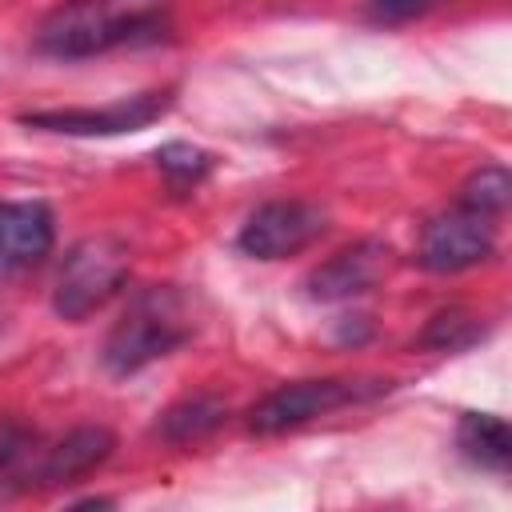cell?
Returning <instances> with one entry per match:
<instances>
[{
    "mask_svg": "<svg viewBox=\"0 0 512 512\" xmlns=\"http://www.w3.org/2000/svg\"><path fill=\"white\" fill-rule=\"evenodd\" d=\"M392 264H396V256L384 240H360V244L336 252L332 260H324L320 268H312L304 288L312 300H328V304L352 300V296L372 292L392 272Z\"/></svg>",
    "mask_w": 512,
    "mask_h": 512,
    "instance_id": "obj_8",
    "label": "cell"
},
{
    "mask_svg": "<svg viewBox=\"0 0 512 512\" xmlns=\"http://www.w3.org/2000/svg\"><path fill=\"white\" fill-rule=\"evenodd\" d=\"M132 252L120 236H84L68 248L56 284H52V312L60 320H88L100 312L128 280Z\"/></svg>",
    "mask_w": 512,
    "mask_h": 512,
    "instance_id": "obj_3",
    "label": "cell"
},
{
    "mask_svg": "<svg viewBox=\"0 0 512 512\" xmlns=\"http://www.w3.org/2000/svg\"><path fill=\"white\" fill-rule=\"evenodd\" d=\"M172 28V0H60L36 24V52L84 60L112 48L156 44Z\"/></svg>",
    "mask_w": 512,
    "mask_h": 512,
    "instance_id": "obj_1",
    "label": "cell"
},
{
    "mask_svg": "<svg viewBox=\"0 0 512 512\" xmlns=\"http://www.w3.org/2000/svg\"><path fill=\"white\" fill-rule=\"evenodd\" d=\"M156 168L164 172V180L172 184V192H192L212 172V156L204 148H196V144L176 140V144H164L156 152Z\"/></svg>",
    "mask_w": 512,
    "mask_h": 512,
    "instance_id": "obj_15",
    "label": "cell"
},
{
    "mask_svg": "<svg viewBox=\"0 0 512 512\" xmlns=\"http://www.w3.org/2000/svg\"><path fill=\"white\" fill-rule=\"evenodd\" d=\"M328 228V212L320 204H308V200H268L260 204L236 244L244 256H256V260H284V256H296L304 248H312Z\"/></svg>",
    "mask_w": 512,
    "mask_h": 512,
    "instance_id": "obj_5",
    "label": "cell"
},
{
    "mask_svg": "<svg viewBox=\"0 0 512 512\" xmlns=\"http://www.w3.org/2000/svg\"><path fill=\"white\" fill-rule=\"evenodd\" d=\"M492 252H496V220L456 204V208H448L424 224L416 260L428 272L448 276V272H464V268L484 264Z\"/></svg>",
    "mask_w": 512,
    "mask_h": 512,
    "instance_id": "obj_7",
    "label": "cell"
},
{
    "mask_svg": "<svg viewBox=\"0 0 512 512\" xmlns=\"http://www.w3.org/2000/svg\"><path fill=\"white\" fill-rule=\"evenodd\" d=\"M388 392V380H348V376H320V380H292L272 388L248 408V432L256 436H280L292 432L316 416H328L336 408L360 404Z\"/></svg>",
    "mask_w": 512,
    "mask_h": 512,
    "instance_id": "obj_4",
    "label": "cell"
},
{
    "mask_svg": "<svg viewBox=\"0 0 512 512\" xmlns=\"http://www.w3.org/2000/svg\"><path fill=\"white\" fill-rule=\"evenodd\" d=\"M484 336V324L464 312V308H448V312H436L428 320V328L420 332V348H432V352H460L468 344H476Z\"/></svg>",
    "mask_w": 512,
    "mask_h": 512,
    "instance_id": "obj_14",
    "label": "cell"
},
{
    "mask_svg": "<svg viewBox=\"0 0 512 512\" xmlns=\"http://www.w3.org/2000/svg\"><path fill=\"white\" fill-rule=\"evenodd\" d=\"M440 4L444 0H368V12L380 24H404V20H416V16H424Z\"/></svg>",
    "mask_w": 512,
    "mask_h": 512,
    "instance_id": "obj_17",
    "label": "cell"
},
{
    "mask_svg": "<svg viewBox=\"0 0 512 512\" xmlns=\"http://www.w3.org/2000/svg\"><path fill=\"white\" fill-rule=\"evenodd\" d=\"M224 420H228V404L220 396H188L156 420V436H164L168 444H196L212 436Z\"/></svg>",
    "mask_w": 512,
    "mask_h": 512,
    "instance_id": "obj_12",
    "label": "cell"
},
{
    "mask_svg": "<svg viewBox=\"0 0 512 512\" xmlns=\"http://www.w3.org/2000/svg\"><path fill=\"white\" fill-rule=\"evenodd\" d=\"M456 444L472 464L492 468V472H504L512 460L508 424L500 416H488V412H464L456 424Z\"/></svg>",
    "mask_w": 512,
    "mask_h": 512,
    "instance_id": "obj_11",
    "label": "cell"
},
{
    "mask_svg": "<svg viewBox=\"0 0 512 512\" xmlns=\"http://www.w3.org/2000/svg\"><path fill=\"white\" fill-rule=\"evenodd\" d=\"M508 200H512V176L508 168L500 164H484L480 172H472L464 184H460V208H472L488 220H500L508 212Z\"/></svg>",
    "mask_w": 512,
    "mask_h": 512,
    "instance_id": "obj_13",
    "label": "cell"
},
{
    "mask_svg": "<svg viewBox=\"0 0 512 512\" xmlns=\"http://www.w3.org/2000/svg\"><path fill=\"white\" fill-rule=\"evenodd\" d=\"M36 448V432L20 420H0V480L4 476H16L20 464L32 456Z\"/></svg>",
    "mask_w": 512,
    "mask_h": 512,
    "instance_id": "obj_16",
    "label": "cell"
},
{
    "mask_svg": "<svg viewBox=\"0 0 512 512\" xmlns=\"http://www.w3.org/2000/svg\"><path fill=\"white\" fill-rule=\"evenodd\" d=\"M56 244V220L40 200L0 204V268L40 264Z\"/></svg>",
    "mask_w": 512,
    "mask_h": 512,
    "instance_id": "obj_10",
    "label": "cell"
},
{
    "mask_svg": "<svg viewBox=\"0 0 512 512\" xmlns=\"http://www.w3.org/2000/svg\"><path fill=\"white\" fill-rule=\"evenodd\" d=\"M192 332H196V320H192L188 296L172 284H148L128 300V308L112 324L100 360L108 372L132 376L172 356L184 340H192Z\"/></svg>",
    "mask_w": 512,
    "mask_h": 512,
    "instance_id": "obj_2",
    "label": "cell"
},
{
    "mask_svg": "<svg viewBox=\"0 0 512 512\" xmlns=\"http://www.w3.org/2000/svg\"><path fill=\"white\" fill-rule=\"evenodd\" d=\"M168 108H172V88H160V92L124 96V100L100 104V108L24 112L20 120H24L28 128H44V132H60V136H124V132H140V128H148V124H156Z\"/></svg>",
    "mask_w": 512,
    "mask_h": 512,
    "instance_id": "obj_6",
    "label": "cell"
},
{
    "mask_svg": "<svg viewBox=\"0 0 512 512\" xmlns=\"http://www.w3.org/2000/svg\"><path fill=\"white\" fill-rule=\"evenodd\" d=\"M116 448V436L104 424H80L68 436H60L52 448L40 452V460L28 468V484L32 488H60V484H76L88 472H96Z\"/></svg>",
    "mask_w": 512,
    "mask_h": 512,
    "instance_id": "obj_9",
    "label": "cell"
}]
</instances>
